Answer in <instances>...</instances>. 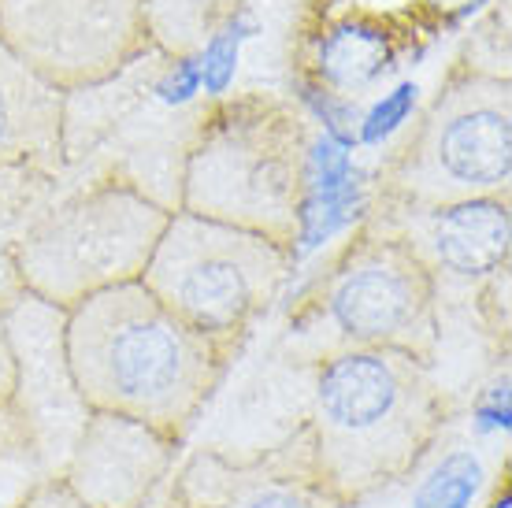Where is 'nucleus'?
<instances>
[{"label":"nucleus","instance_id":"5","mask_svg":"<svg viewBox=\"0 0 512 508\" xmlns=\"http://www.w3.org/2000/svg\"><path fill=\"white\" fill-rule=\"evenodd\" d=\"M182 64L149 49L138 64L101 86L64 97V167L78 178L116 182L164 212H179L182 167L212 97L171 82Z\"/></svg>","mask_w":512,"mask_h":508},{"label":"nucleus","instance_id":"14","mask_svg":"<svg viewBox=\"0 0 512 508\" xmlns=\"http://www.w3.org/2000/svg\"><path fill=\"white\" fill-rule=\"evenodd\" d=\"M19 164L64 167V93L0 45V171Z\"/></svg>","mask_w":512,"mask_h":508},{"label":"nucleus","instance_id":"10","mask_svg":"<svg viewBox=\"0 0 512 508\" xmlns=\"http://www.w3.org/2000/svg\"><path fill=\"white\" fill-rule=\"evenodd\" d=\"M0 319L12 345L15 401L30 434V464L41 475H56L90 416L67 368V312L23 293Z\"/></svg>","mask_w":512,"mask_h":508},{"label":"nucleus","instance_id":"16","mask_svg":"<svg viewBox=\"0 0 512 508\" xmlns=\"http://www.w3.org/2000/svg\"><path fill=\"white\" fill-rule=\"evenodd\" d=\"M242 4L245 0H141V19L160 56L190 64L242 12Z\"/></svg>","mask_w":512,"mask_h":508},{"label":"nucleus","instance_id":"9","mask_svg":"<svg viewBox=\"0 0 512 508\" xmlns=\"http://www.w3.org/2000/svg\"><path fill=\"white\" fill-rule=\"evenodd\" d=\"M0 45L64 97L153 49L141 0H0Z\"/></svg>","mask_w":512,"mask_h":508},{"label":"nucleus","instance_id":"4","mask_svg":"<svg viewBox=\"0 0 512 508\" xmlns=\"http://www.w3.org/2000/svg\"><path fill=\"white\" fill-rule=\"evenodd\" d=\"M282 345L290 360L316 364L334 353L386 349L435 368L442 297L405 245L368 219L338 245L290 308Z\"/></svg>","mask_w":512,"mask_h":508},{"label":"nucleus","instance_id":"13","mask_svg":"<svg viewBox=\"0 0 512 508\" xmlns=\"http://www.w3.org/2000/svg\"><path fill=\"white\" fill-rule=\"evenodd\" d=\"M167 501L179 508H334L316 486L301 427L256 457H227L219 449L193 453Z\"/></svg>","mask_w":512,"mask_h":508},{"label":"nucleus","instance_id":"12","mask_svg":"<svg viewBox=\"0 0 512 508\" xmlns=\"http://www.w3.org/2000/svg\"><path fill=\"white\" fill-rule=\"evenodd\" d=\"M179 445L145 423L90 412L56 479L86 508H145L171 475Z\"/></svg>","mask_w":512,"mask_h":508},{"label":"nucleus","instance_id":"21","mask_svg":"<svg viewBox=\"0 0 512 508\" xmlns=\"http://www.w3.org/2000/svg\"><path fill=\"white\" fill-rule=\"evenodd\" d=\"M164 508H179V505H171V501H167V505Z\"/></svg>","mask_w":512,"mask_h":508},{"label":"nucleus","instance_id":"11","mask_svg":"<svg viewBox=\"0 0 512 508\" xmlns=\"http://www.w3.org/2000/svg\"><path fill=\"white\" fill-rule=\"evenodd\" d=\"M368 223L405 245L423 271L435 279L438 297L446 286H483L487 279L509 271L512 256V197L487 201L420 204L379 201L375 197Z\"/></svg>","mask_w":512,"mask_h":508},{"label":"nucleus","instance_id":"2","mask_svg":"<svg viewBox=\"0 0 512 508\" xmlns=\"http://www.w3.org/2000/svg\"><path fill=\"white\" fill-rule=\"evenodd\" d=\"M446 420L449 401L435 368L405 353L360 349L312 364V397L297 427L327 501L357 508L409 479Z\"/></svg>","mask_w":512,"mask_h":508},{"label":"nucleus","instance_id":"20","mask_svg":"<svg viewBox=\"0 0 512 508\" xmlns=\"http://www.w3.org/2000/svg\"><path fill=\"white\" fill-rule=\"evenodd\" d=\"M8 508H86V505H78L75 497H71V490L56 475H41L38 483L26 486Z\"/></svg>","mask_w":512,"mask_h":508},{"label":"nucleus","instance_id":"15","mask_svg":"<svg viewBox=\"0 0 512 508\" xmlns=\"http://www.w3.org/2000/svg\"><path fill=\"white\" fill-rule=\"evenodd\" d=\"M67 190V167L49 171V167L19 164L0 171V316L23 297V282L15 271V245L23 234L38 223L49 204Z\"/></svg>","mask_w":512,"mask_h":508},{"label":"nucleus","instance_id":"6","mask_svg":"<svg viewBox=\"0 0 512 508\" xmlns=\"http://www.w3.org/2000/svg\"><path fill=\"white\" fill-rule=\"evenodd\" d=\"M379 201L442 204L512 197V82L453 60L438 93L375 182Z\"/></svg>","mask_w":512,"mask_h":508},{"label":"nucleus","instance_id":"3","mask_svg":"<svg viewBox=\"0 0 512 508\" xmlns=\"http://www.w3.org/2000/svg\"><path fill=\"white\" fill-rule=\"evenodd\" d=\"M312 182V127L264 89L212 97L182 167L179 212L294 249Z\"/></svg>","mask_w":512,"mask_h":508},{"label":"nucleus","instance_id":"19","mask_svg":"<svg viewBox=\"0 0 512 508\" xmlns=\"http://www.w3.org/2000/svg\"><path fill=\"white\" fill-rule=\"evenodd\" d=\"M479 483V464L468 453H453L442 460V468L420 486L416 508H464L472 501Z\"/></svg>","mask_w":512,"mask_h":508},{"label":"nucleus","instance_id":"17","mask_svg":"<svg viewBox=\"0 0 512 508\" xmlns=\"http://www.w3.org/2000/svg\"><path fill=\"white\" fill-rule=\"evenodd\" d=\"M457 64L468 71L494 78H509V4H494L479 23L468 30Z\"/></svg>","mask_w":512,"mask_h":508},{"label":"nucleus","instance_id":"1","mask_svg":"<svg viewBox=\"0 0 512 508\" xmlns=\"http://www.w3.org/2000/svg\"><path fill=\"white\" fill-rule=\"evenodd\" d=\"M67 368L90 412L145 423L182 442L223 386L234 356L171 316L141 282L67 312Z\"/></svg>","mask_w":512,"mask_h":508},{"label":"nucleus","instance_id":"18","mask_svg":"<svg viewBox=\"0 0 512 508\" xmlns=\"http://www.w3.org/2000/svg\"><path fill=\"white\" fill-rule=\"evenodd\" d=\"M12 464H30V434L15 401V360L4 334V319H0V468H12Z\"/></svg>","mask_w":512,"mask_h":508},{"label":"nucleus","instance_id":"8","mask_svg":"<svg viewBox=\"0 0 512 508\" xmlns=\"http://www.w3.org/2000/svg\"><path fill=\"white\" fill-rule=\"evenodd\" d=\"M290 271L294 249L227 223L175 212L138 282L190 331L238 356L245 338L286 290Z\"/></svg>","mask_w":512,"mask_h":508},{"label":"nucleus","instance_id":"7","mask_svg":"<svg viewBox=\"0 0 512 508\" xmlns=\"http://www.w3.org/2000/svg\"><path fill=\"white\" fill-rule=\"evenodd\" d=\"M171 212L141 193L67 171V190L15 245V271L30 297L71 312L86 297L138 282Z\"/></svg>","mask_w":512,"mask_h":508}]
</instances>
